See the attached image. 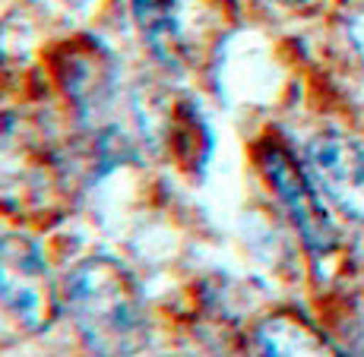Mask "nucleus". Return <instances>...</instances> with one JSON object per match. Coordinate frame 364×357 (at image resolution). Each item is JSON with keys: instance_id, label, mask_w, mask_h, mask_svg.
Here are the masks:
<instances>
[{"instance_id": "obj_2", "label": "nucleus", "mask_w": 364, "mask_h": 357, "mask_svg": "<svg viewBox=\"0 0 364 357\" xmlns=\"http://www.w3.org/2000/svg\"><path fill=\"white\" fill-rule=\"evenodd\" d=\"M0 300L29 332H48L64 307L51 265L23 234H0Z\"/></svg>"}, {"instance_id": "obj_8", "label": "nucleus", "mask_w": 364, "mask_h": 357, "mask_svg": "<svg viewBox=\"0 0 364 357\" xmlns=\"http://www.w3.org/2000/svg\"><path fill=\"white\" fill-rule=\"evenodd\" d=\"M342 32H346L352 51L358 54V60L364 64V4H355L346 10V16H342Z\"/></svg>"}, {"instance_id": "obj_6", "label": "nucleus", "mask_w": 364, "mask_h": 357, "mask_svg": "<svg viewBox=\"0 0 364 357\" xmlns=\"http://www.w3.org/2000/svg\"><path fill=\"white\" fill-rule=\"evenodd\" d=\"M257 341L263 357H346L317 326L291 310L266 317L257 329Z\"/></svg>"}, {"instance_id": "obj_7", "label": "nucleus", "mask_w": 364, "mask_h": 357, "mask_svg": "<svg viewBox=\"0 0 364 357\" xmlns=\"http://www.w3.org/2000/svg\"><path fill=\"white\" fill-rule=\"evenodd\" d=\"M133 16H136L143 35L156 48H168L178 35V19H174V0H130Z\"/></svg>"}, {"instance_id": "obj_1", "label": "nucleus", "mask_w": 364, "mask_h": 357, "mask_svg": "<svg viewBox=\"0 0 364 357\" xmlns=\"http://www.w3.org/2000/svg\"><path fill=\"white\" fill-rule=\"evenodd\" d=\"M60 300L95 357H136L149 341V317L136 278L111 256H86L60 282Z\"/></svg>"}, {"instance_id": "obj_9", "label": "nucleus", "mask_w": 364, "mask_h": 357, "mask_svg": "<svg viewBox=\"0 0 364 357\" xmlns=\"http://www.w3.org/2000/svg\"><path fill=\"white\" fill-rule=\"evenodd\" d=\"M282 4H304V0H282Z\"/></svg>"}, {"instance_id": "obj_3", "label": "nucleus", "mask_w": 364, "mask_h": 357, "mask_svg": "<svg viewBox=\"0 0 364 357\" xmlns=\"http://www.w3.org/2000/svg\"><path fill=\"white\" fill-rule=\"evenodd\" d=\"M257 162H260L263 177L269 180V187L276 190L279 199H282L289 219L295 221V228H298L301 241L307 243V250H311L314 256L330 253L336 247V241H339V234H336V225H333L330 212H326L323 196H320L314 177L295 162V155L279 143H263L260 149H257Z\"/></svg>"}, {"instance_id": "obj_5", "label": "nucleus", "mask_w": 364, "mask_h": 357, "mask_svg": "<svg viewBox=\"0 0 364 357\" xmlns=\"http://www.w3.org/2000/svg\"><path fill=\"white\" fill-rule=\"evenodd\" d=\"M60 82H64V92L73 98L76 108L86 117H102L105 111H111L114 67L102 48H86V51L70 48L64 67H60Z\"/></svg>"}, {"instance_id": "obj_4", "label": "nucleus", "mask_w": 364, "mask_h": 357, "mask_svg": "<svg viewBox=\"0 0 364 357\" xmlns=\"http://www.w3.org/2000/svg\"><path fill=\"white\" fill-rule=\"evenodd\" d=\"M307 174L342 215L364 221V149L339 130H323L304 149Z\"/></svg>"}]
</instances>
